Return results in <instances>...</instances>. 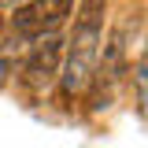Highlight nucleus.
<instances>
[{"label": "nucleus", "mask_w": 148, "mask_h": 148, "mask_svg": "<svg viewBox=\"0 0 148 148\" xmlns=\"http://www.w3.org/2000/svg\"><path fill=\"white\" fill-rule=\"evenodd\" d=\"M59 56H63V41L41 37V45H34L30 56H26V63H22V82L34 92L48 89L56 82V74H59Z\"/></svg>", "instance_id": "7ed1b4c3"}, {"label": "nucleus", "mask_w": 148, "mask_h": 148, "mask_svg": "<svg viewBox=\"0 0 148 148\" xmlns=\"http://www.w3.org/2000/svg\"><path fill=\"white\" fill-rule=\"evenodd\" d=\"M0 4H11V0H0Z\"/></svg>", "instance_id": "39448f33"}, {"label": "nucleus", "mask_w": 148, "mask_h": 148, "mask_svg": "<svg viewBox=\"0 0 148 148\" xmlns=\"http://www.w3.org/2000/svg\"><path fill=\"white\" fill-rule=\"evenodd\" d=\"M8 71H11V59H8V56H0V85H4V78H8Z\"/></svg>", "instance_id": "20e7f679"}, {"label": "nucleus", "mask_w": 148, "mask_h": 148, "mask_svg": "<svg viewBox=\"0 0 148 148\" xmlns=\"http://www.w3.org/2000/svg\"><path fill=\"white\" fill-rule=\"evenodd\" d=\"M104 0H82L74 15V34L67 48V71H63V92L82 96L96 78V59H100V37H104Z\"/></svg>", "instance_id": "f257e3e1"}, {"label": "nucleus", "mask_w": 148, "mask_h": 148, "mask_svg": "<svg viewBox=\"0 0 148 148\" xmlns=\"http://www.w3.org/2000/svg\"><path fill=\"white\" fill-rule=\"evenodd\" d=\"M74 0H30L11 15V30L22 41H41L59 30V22L71 15Z\"/></svg>", "instance_id": "f03ea898"}]
</instances>
